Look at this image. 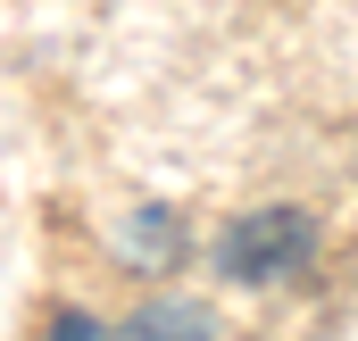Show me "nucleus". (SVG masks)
I'll use <instances>...</instances> for the list:
<instances>
[{
    "label": "nucleus",
    "mask_w": 358,
    "mask_h": 341,
    "mask_svg": "<svg viewBox=\"0 0 358 341\" xmlns=\"http://www.w3.org/2000/svg\"><path fill=\"white\" fill-rule=\"evenodd\" d=\"M308 258H317V217L292 208V200H267V208H250V217H234V225L217 233V275L242 283V291L292 283Z\"/></svg>",
    "instance_id": "nucleus-1"
}]
</instances>
